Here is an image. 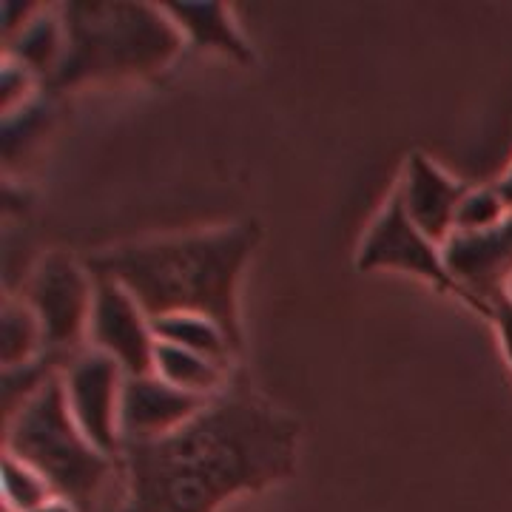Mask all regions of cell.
Segmentation results:
<instances>
[{"instance_id": "6da1fadb", "label": "cell", "mask_w": 512, "mask_h": 512, "mask_svg": "<svg viewBox=\"0 0 512 512\" xmlns=\"http://www.w3.org/2000/svg\"><path fill=\"white\" fill-rule=\"evenodd\" d=\"M299 424L248 387L222 390L180 430L123 444L117 512H217L291 476Z\"/></svg>"}, {"instance_id": "7a4b0ae2", "label": "cell", "mask_w": 512, "mask_h": 512, "mask_svg": "<svg viewBox=\"0 0 512 512\" xmlns=\"http://www.w3.org/2000/svg\"><path fill=\"white\" fill-rule=\"evenodd\" d=\"M256 239V222H239L109 248L86 265L94 279L123 285L151 322L171 313H200L214 319L239 350L237 288Z\"/></svg>"}, {"instance_id": "3957f363", "label": "cell", "mask_w": 512, "mask_h": 512, "mask_svg": "<svg viewBox=\"0 0 512 512\" xmlns=\"http://www.w3.org/2000/svg\"><path fill=\"white\" fill-rule=\"evenodd\" d=\"M60 15L66 26V52L49 77L52 89L146 77L165 69L183 49V35L163 6L72 0L60 6Z\"/></svg>"}, {"instance_id": "277c9868", "label": "cell", "mask_w": 512, "mask_h": 512, "mask_svg": "<svg viewBox=\"0 0 512 512\" xmlns=\"http://www.w3.org/2000/svg\"><path fill=\"white\" fill-rule=\"evenodd\" d=\"M3 453L35 467L57 498L69 501L77 512H97L111 481L120 476L117 458L100 453L72 419L60 376L6 421Z\"/></svg>"}, {"instance_id": "5b68a950", "label": "cell", "mask_w": 512, "mask_h": 512, "mask_svg": "<svg viewBox=\"0 0 512 512\" xmlns=\"http://www.w3.org/2000/svg\"><path fill=\"white\" fill-rule=\"evenodd\" d=\"M23 302L40 322L43 353H52L69 365L80 342L89 336L92 322L94 276L89 265H80L60 251L49 254L32 274Z\"/></svg>"}, {"instance_id": "8992f818", "label": "cell", "mask_w": 512, "mask_h": 512, "mask_svg": "<svg viewBox=\"0 0 512 512\" xmlns=\"http://www.w3.org/2000/svg\"><path fill=\"white\" fill-rule=\"evenodd\" d=\"M356 265L359 271H402L419 276L433 288L464 302V293L444 262V248L410 222L396 194L362 239Z\"/></svg>"}, {"instance_id": "52a82bcc", "label": "cell", "mask_w": 512, "mask_h": 512, "mask_svg": "<svg viewBox=\"0 0 512 512\" xmlns=\"http://www.w3.org/2000/svg\"><path fill=\"white\" fill-rule=\"evenodd\" d=\"M69 413L83 436L106 456L117 458L120 439V399L126 370L100 350H80L60 373Z\"/></svg>"}, {"instance_id": "ba28073f", "label": "cell", "mask_w": 512, "mask_h": 512, "mask_svg": "<svg viewBox=\"0 0 512 512\" xmlns=\"http://www.w3.org/2000/svg\"><path fill=\"white\" fill-rule=\"evenodd\" d=\"M89 342L126 370V376L154 373L157 333L154 322L131 293L111 282L94 279V305Z\"/></svg>"}, {"instance_id": "9c48e42d", "label": "cell", "mask_w": 512, "mask_h": 512, "mask_svg": "<svg viewBox=\"0 0 512 512\" xmlns=\"http://www.w3.org/2000/svg\"><path fill=\"white\" fill-rule=\"evenodd\" d=\"M444 262L464 302L490 316L512 285V211L481 234H453L444 242Z\"/></svg>"}, {"instance_id": "30bf717a", "label": "cell", "mask_w": 512, "mask_h": 512, "mask_svg": "<svg viewBox=\"0 0 512 512\" xmlns=\"http://www.w3.org/2000/svg\"><path fill=\"white\" fill-rule=\"evenodd\" d=\"M208 402L211 399L205 396L163 382L157 373L126 376L120 399V439L123 444L163 439L188 424Z\"/></svg>"}, {"instance_id": "8fae6325", "label": "cell", "mask_w": 512, "mask_h": 512, "mask_svg": "<svg viewBox=\"0 0 512 512\" xmlns=\"http://www.w3.org/2000/svg\"><path fill=\"white\" fill-rule=\"evenodd\" d=\"M464 194H467V185L444 174L439 165L427 160L424 154H413L407 160L402 185L396 191L410 222L433 242H439L441 248L453 237L456 208Z\"/></svg>"}, {"instance_id": "7c38bea8", "label": "cell", "mask_w": 512, "mask_h": 512, "mask_svg": "<svg viewBox=\"0 0 512 512\" xmlns=\"http://www.w3.org/2000/svg\"><path fill=\"white\" fill-rule=\"evenodd\" d=\"M163 9L180 29L183 40L194 43L197 49L220 52L239 63L254 60L248 40L237 29L225 3H163Z\"/></svg>"}, {"instance_id": "4fadbf2b", "label": "cell", "mask_w": 512, "mask_h": 512, "mask_svg": "<svg viewBox=\"0 0 512 512\" xmlns=\"http://www.w3.org/2000/svg\"><path fill=\"white\" fill-rule=\"evenodd\" d=\"M3 43H6L3 60H12L35 77L49 80L57 72L63 52H66V26H63L60 9L40 6L32 20Z\"/></svg>"}, {"instance_id": "5bb4252c", "label": "cell", "mask_w": 512, "mask_h": 512, "mask_svg": "<svg viewBox=\"0 0 512 512\" xmlns=\"http://www.w3.org/2000/svg\"><path fill=\"white\" fill-rule=\"evenodd\" d=\"M154 373L163 382L174 384L185 393L205 396V399L220 396L225 390V382H228V365L225 362H214V359L200 356L194 350L165 345V342H157V350H154Z\"/></svg>"}, {"instance_id": "9a60e30c", "label": "cell", "mask_w": 512, "mask_h": 512, "mask_svg": "<svg viewBox=\"0 0 512 512\" xmlns=\"http://www.w3.org/2000/svg\"><path fill=\"white\" fill-rule=\"evenodd\" d=\"M154 333H157V342L194 350L200 356H208L214 362H225V365H231V356L237 353L228 333L214 319L200 316V313L160 316V319H154Z\"/></svg>"}, {"instance_id": "2e32d148", "label": "cell", "mask_w": 512, "mask_h": 512, "mask_svg": "<svg viewBox=\"0 0 512 512\" xmlns=\"http://www.w3.org/2000/svg\"><path fill=\"white\" fill-rule=\"evenodd\" d=\"M43 356V330L26 302L6 299L0 319V359L3 370L18 367Z\"/></svg>"}, {"instance_id": "e0dca14e", "label": "cell", "mask_w": 512, "mask_h": 512, "mask_svg": "<svg viewBox=\"0 0 512 512\" xmlns=\"http://www.w3.org/2000/svg\"><path fill=\"white\" fill-rule=\"evenodd\" d=\"M57 498L52 484L12 453H3V507L12 512H35Z\"/></svg>"}, {"instance_id": "ac0fdd59", "label": "cell", "mask_w": 512, "mask_h": 512, "mask_svg": "<svg viewBox=\"0 0 512 512\" xmlns=\"http://www.w3.org/2000/svg\"><path fill=\"white\" fill-rule=\"evenodd\" d=\"M512 208L504 202L498 188H467L456 208V225L453 234H481L493 228L510 214Z\"/></svg>"}, {"instance_id": "d6986e66", "label": "cell", "mask_w": 512, "mask_h": 512, "mask_svg": "<svg viewBox=\"0 0 512 512\" xmlns=\"http://www.w3.org/2000/svg\"><path fill=\"white\" fill-rule=\"evenodd\" d=\"M35 86V74L26 72L23 66L3 60V80H0V92H3V114H15L18 106H23L26 94Z\"/></svg>"}, {"instance_id": "ffe728a7", "label": "cell", "mask_w": 512, "mask_h": 512, "mask_svg": "<svg viewBox=\"0 0 512 512\" xmlns=\"http://www.w3.org/2000/svg\"><path fill=\"white\" fill-rule=\"evenodd\" d=\"M490 319L495 322V330H498V339H501V348L507 353V362L512 367V299L504 293L493 302V313Z\"/></svg>"}, {"instance_id": "44dd1931", "label": "cell", "mask_w": 512, "mask_h": 512, "mask_svg": "<svg viewBox=\"0 0 512 512\" xmlns=\"http://www.w3.org/2000/svg\"><path fill=\"white\" fill-rule=\"evenodd\" d=\"M495 188L501 191V197H504V202H507V205H510V208H512V165H510V168H507V174H504V177L498 180V185H495Z\"/></svg>"}, {"instance_id": "7402d4cb", "label": "cell", "mask_w": 512, "mask_h": 512, "mask_svg": "<svg viewBox=\"0 0 512 512\" xmlns=\"http://www.w3.org/2000/svg\"><path fill=\"white\" fill-rule=\"evenodd\" d=\"M35 512H77V510H74L69 501H63V498H52L49 504H43V507Z\"/></svg>"}, {"instance_id": "603a6c76", "label": "cell", "mask_w": 512, "mask_h": 512, "mask_svg": "<svg viewBox=\"0 0 512 512\" xmlns=\"http://www.w3.org/2000/svg\"><path fill=\"white\" fill-rule=\"evenodd\" d=\"M507 296H510V299H512V285H510V291H507Z\"/></svg>"}]
</instances>
